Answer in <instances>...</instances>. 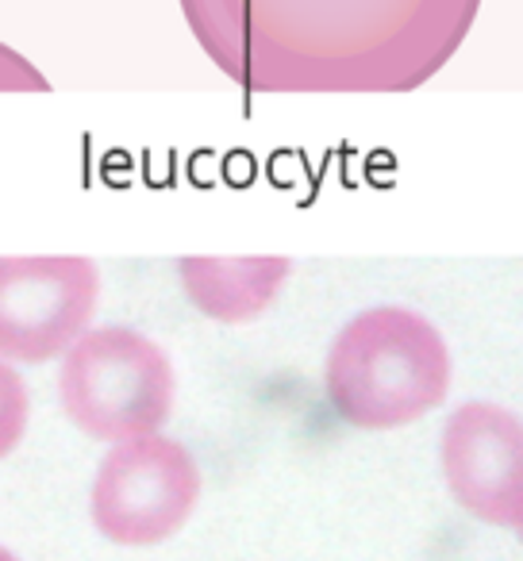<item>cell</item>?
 Instances as JSON below:
<instances>
[{
  "mask_svg": "<svg viewBox=\"0 0 523 561\" xmlns=\"http://www.w3.org/2000/svg\"><path fill=\"white\" fill-rule=\"evenodd\" d=\"M224 78L258 96L416 93L462 50L481 0H178Z\"/></svg>",
  "mask_w": 523,
  "mask_h": 561,
  "instance_id": "cell-1",
  "label": "cell"
},
{
  "mask_svg": "<svg viewBox=\"0 0 523 561\" xmlns=\"http://www.w3.org/2000/svg\"><path fill=\"white\" fill-rule=\"evenodd\" d=\"M323 385L351 427H405L446 400L451 351L435 323L412 308H369L336 335Z\"/></svg>",
  "mask_w": 523,
  "mask_h": 561,
  "instance_id": "cell-2",
  "label": "cell"
},
{
  "mask_svg": "<svg viewBox=\"0 0 523 561\" xmlns=\"http://www.w3.org/2000/svg\"><path fill=\"white\" fill-rule=\"evenodd\" d=\"M173 389L170 354L132 328L86 331L58 374L62 412L101 443L155 435L173 412Z\"/></svg>",
  "mask_w": 523,
  "mask_h": 561,
  "instance_id": "cell-3",
  "label": "cell"
},
{
  "mask_svg": "<svg viewBox=\"0 0 523 561\" xmlns=\"http://www.w3.org/2000/svg\"><path fill=\"white\" fill-rule=\"evenodd\" d=\"M196 500L201 469L193 454L155 431L112 446L96 469L89 512L109 542L155 546L185 527Z\"/></svg>",
  "mask_w": 523,
  "mask_h": 561,
  "instance_id": "cell-4",
  "label": "cell"
},
{
  "mask_svg": "<svg viewBox=\"0 0 523 561\" xmlns=\"http://www.w3.org/2000/svg\"><path fill=\"white\" fill-rule=\"evenodd\" d=\"M101 273L78 254L0 257V358L50 362L66 354L96 312Z\"/></svg>",
  "mask_w": 523,
  "mask_h": 561,
  "instance_id": "cell-5",
  "label": "cell"
},
{
  "mask_svg": "<svg viewBox=\"0 0 523 561\" xmlns=\"http://www.w3.org/2000/svg\"><path fill=\"white\" fill-rule=\"evenodd\" d=\"M439 461L446 489L469 515L523 530V420L489 400L458 404L443 423Z\"/></svg>",
  "mask_w": 523,
  "mask_h": 561,
  "instance_id": "cell-6",
  "label": "cell"
},
{
  "mask_svg": "<svg viewBox=\"0 0 523 561\" xmlns=\"http://www.w3.org/2000/svg\"><path fill=\"white\" fill-rule=\"evenodd\" d=\"M185 293L208 320L247 323L266 312L289 277V257H185Z\"/></svg>",
  "mask_w": 523,
  "mask_h": 561,
  "instance_id": "cell-7",
  "label": "cell"
},
{
  "mask_svg": "<svg viewBox=\"0 0 523 561\" xmlns=\"http://www.w3.org/2000/svg\"><path fill=\"white\" fill-rule=\"evenodd\" d=\"M27 415H32V400H27L24 377L0 358V458L20 446L27 431Z\"/></svg>",
  "mask_w": 523,
  "mask_h": 561,
  "instance_id": "cell-8",
  "label": "cell"
},
{
  "mask_svg": "<svg viewBox=\"0 0 523 561\" xmlns=\"http://www.w3.org/2000/svg\"><path fill=\"white\" fill-rule=\"evenodd\" d=\"M0 93H50V81L20 50L0 43Z\"/></svg>",
  "mask_w": 523,
  "mask_h": 561,
  "instance_id": "cell-9",
  "label": "cell"
},
{
  "mask_svg": "<svg viewBox=\"0 0 523 561\" xmlns=\"http://www.w3.org/2000/svg\"><path fill=\"white\" fill-rule=\"evenodd\" d=\"M0 561H20V558H16V553L4 550V546H0Z\"/></svg>",
  "mask_w": 523,
  "mask_h": 561,
  "instance_id": "cell-10",
  "label": "cell"
},
{
  "mask_svg": "<svg viewBox=\"0 0 523 561\" xmlns=\"http://www.w3.org/2000/svg\"><path fill=\"white\" fill-rule=\"evenodd\" d=\"M520 538H523V530H520Z\"/></svg>",
  "mask_w": 523,
  "mask_h": 561,
  "instance_id": "cell-11",
  "label": "cell"
}]
</instances>
